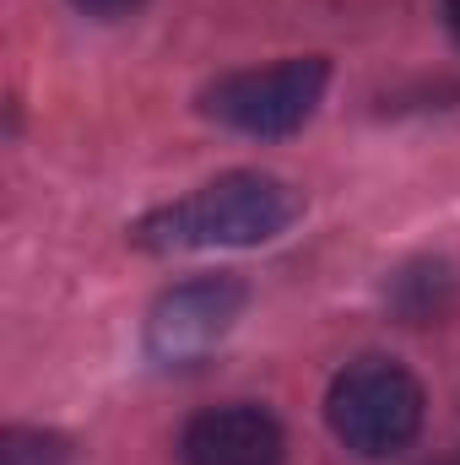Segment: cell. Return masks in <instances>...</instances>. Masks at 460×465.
<instances>
[{"mask_svg":"<svg viewBox=\"0 0 460 465\" xmlns=\"http://www.w3.org/2000/svg\"><path fill=\"white\" fill-rule=\"evenodd\" d=\"M298 217V195L271 179V173H223L206 190L152 212L135 223V243L174 254V249H249V243H271L276 232L293 228Z\"/></svg>","mask_w":460,"mask_h":465,"instance_id":"1","label":"cell"},{"mask_svg":"<svg viewBox=\"0 0 460 465\" xmlns=\"http://www.w3.org/2000/svg\"><path fill=\"white\" fill-rule=\"evenodd\" d=\"M325 417L346 450L368 460L401 455L423 428V384L390 357H357L331 379Z\"/></svg>","mask_w":460,"mask_h":465,"instance_id":"2","label":"cell"},{"mask_svg":"<svg viewBox=\"0 0 460 465\" xmlns=\"http://www.w3.org/2000/svg\"><path fill=\"white\" fill-rule=\"evenodd\" d=\"M325 82H331V65L320 54H304V60H282L265 71H233L223 82H212L201 93V109L244 135H293L320 109Z\"/></svg>","mask_w":460,"mask_h":465,"instance_id":"3","label":"cell"},{"mask_svg":"<svg viewBox=\"0 0 460 465\" xmlns=\"http://www.w3.org/2000/svg\"><path fill=\"white\" fill-rule=\"evenodd\" d=\"M238 314H244V287L233 276L185 282V287L157 298V309L146 320V347H152L157 362L185 368V362H195V357H206L217 347L238 325Z\"/></svg>","mask_w":460,"mask_h":465,"instance_id":"4","label":"cell"},{"mask_svg":"<svg viewBox=\"0 0 460 465\" xmlns=\"http://www.w3.org/2000/svg\"><path fill=\"white\" fill-rule=\"evenodd\" d=\"M282 428L271 411L260 406H217V411H201L185 439H179V455L185 465H282Z\"/></svg>","mask_w":460,"mask_h":465,"instance_id":"5","label":"cell"},{"mask_svg":"<svg viewBox=\"0 0 460 465\" xmlns=\"http://www.w3.org/2000/svg\"><path fill=\"white\" fill-rule=\"evenodd\" d=\"M450 298H455V276H450V265H412V271L395 276V309H401L412 325L445 314Z\"/></svg>","mask_w":460,"mask_h":465,"instance_id":"6","label":"cell"},{"mask_svg":"<svg viewBox=\"0 0 460 465\" xmlns=\"http://www.w3.org/2000/svg\"><path fill=\"white\" fill-rule=\"evenodd\" d=\"M0 465H65V439L38 428H11L0 439Z\"/></svg>","mask_w":460,"mask_h":465,"instance_id":"7","label":"cell"},{"mask_svg":"<svg viewBox=\"0 0 460 465\" xmlns=\"http://www.w3.org/2000/svg\"><path fill=\"white\" fill-rule=\"evenodd\" d=\"M87 16H125V11H135L141 0H76Z\"/></svg>","mask_w":460,"mask_h":465,"instance_id":"8","label":"cell"},{"mask_svg":"<svg viewBox=\"0 0 460 465\" xmlns=\"http://www.w3.org/2000/svg\"><path fill=\"white\" fill-rule=\"evenodd\" d=\"M445 22H450V33H455V44H460V0H445Z\"/></svg>","mask_w":460,"mask_h":465,"instance_id":"9","label":"cell"}]
</instances>
